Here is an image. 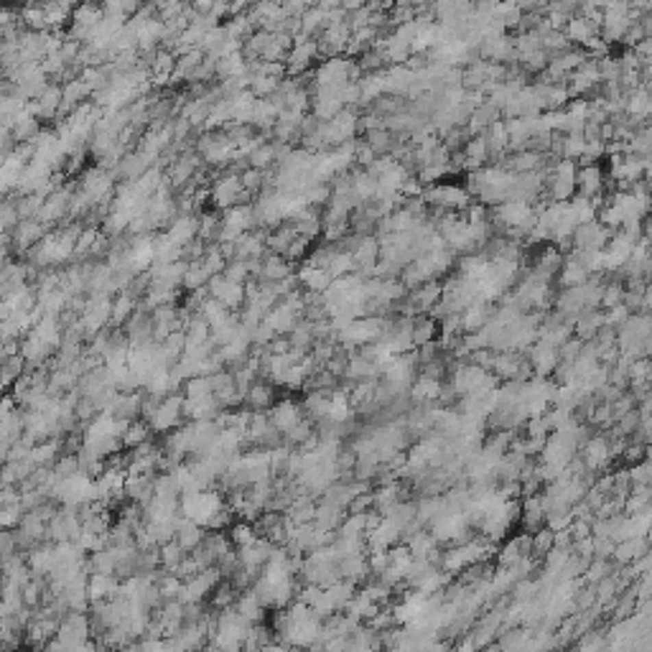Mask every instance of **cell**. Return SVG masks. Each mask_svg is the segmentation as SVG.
<instances>
[{
  "label": "cell",
  "instance_id": "1",
  "mask_svg": "<svg viewBox=\"0 0 652 652\" xmlns=\"http://www.w3.org/2000/svg\"><path fill=\"white\" fill-rule=\"evenodd\" d=\"M184 395H169L163 398V402L156 408L151 418H148V426L156 433H171V431L179 428V420L184 415Z\"/></svg>",
  "mask_w": 652,
  "mask_h": 652
},
{
  "label": "cell",
  "instance_id": "2",
  "mask_svg": "<svg viewBox=\"0 0 652 652\" xmlns=\"http://www.w3.org/2000/svg\"><path fill=\"white\" fill-rule=\"evenodd\" d=\"M268 415H270V423L276 426V431H280L283 436H286L293 426H298V423L304 420L301 408H298L293 400H278L276 405L268 411Z\"/></svg>",
  "mask_w": 652,
  "mask_h": 652
},
{
  "label": "cell",
  "instance_id": "3",
  "mask_svg": "<svg viewBox=\"0 0 652 652\" xmlns=\"http://www.w3.org/2000/svg\"><path fill=\"white\" fill-rule=\"evenodd\" d=\"M288 276H293V270H291V263H288L283 255H273L270 252L268 258L263 260V273H260V283H280V280H286Z\"/></svg>",
  "mask_w": 652,
  "mask_h": 652
},
{
  "label": "cell",
  "instance_id": "4",
  "mask_svg": "<svg viewBox=\"0 0 652 652\" xmlns=\"http://www.w3.org/2000/svg\"><path fill=\"white\" fill-rule=\"evenodd\" d=\"M426 199H431L436 206H464L466 204V194L459 186H448V184H438L426 194Z\"/></svg>",
  "mask_w": 652,
  "mask_h": 652
},
{
  "label": "cell",
  "instance_id": "5",
  "mask_svg": "<svg viewBox=\"0 0 652 652\" xmlns=\"http://www.w3.org/2000/svg\"><path fill=\"white\" fill-rule=\"evenodd\" d=\"M234 609H237V614L245 616L250 625H260L263 616H265V607L260 604V599L255 596L252 591H242L240 599H237V604H234Z\"/></svg>",
  "mask_w": 652,
  "mask_h": 652
},
{
  "label": "cell",
  "instance_id": "6",
  "mask_svg": "<svg viewBox=\"0 0 652 652\" xmlns=\"http://www.w3.org/2000/svg\"><path fill=\"white\" fill-rule=\"evenodd\" d=\"M245 402L252 408V413H268L276 402H273V387L268 383H255L245 395Z\"/></svg>",
  "mask_w": 652,
  "mask_h": 652
},
{
  "label": "cell",
  "instance_id": "7",
  "mask_svg": "<svg viewBox=\"0 0 652 652\" xmlns=\"http://www.w3.org/2000/svg\"><path fill=\"white\" fill-rule=\"evenodd\" d=\"M148 433H151V426H148V420H130V426H128L125 436H123V448H138L143 446L145 441H148Z\"/></svg>",
  "mask_w": 652,
  "mask_h": 652
},
{
  "label": "cell",
  "instance_id": "8",
  "mask_svg": "<svg viewBox=\"0 0 652 652\" xmlns=\"http://www.w3.org/2000/svg\"><path fill=\"white\" fill-rule=\"evenodd\" d=\"M227 538H230V543L240 551V548H245V545H250L252 540H258L260 535H258V530H255L252 522H245V520H242V522H234V525L230 527V535Z\"/></svg>",
  "mask_w": 652,
  "mask_h": 652
},
{
  "label": "cell",
  "instance_id": "9",
  "mask_svg": "<svg viewBox=\"0 0 652 652\" xmlns=\"http://www.w3.org/2000/svg\"><path fill=\"white\" fill-rule=\"evenodd\" d=\"M158 553H161V566H163V568H169V573L176 571L181 563H184V558L189 555L186 551H184V548L176 543V540H171V543L161 545V548H158Z\"/></svg>",
  "mask_w": 652,
  "mask_h": 652
},
{
  "label": "cell",
  "instance_id": "10",
  "mask_svg": "<svg viewBox=\"0 0 652 652\" xmlns=\"http://www.w3.org/2000/svg\"><path fill=\"white\" fill-rule=\"evenodd\" d=\"M56 454H59V444L56 441H41V444H36V446L31 448V461L41 469V466H49V464H56Z\"/></svg>",
  "mask_w": 652,
  "mask_h": 652
},
{
  "label": "cell",
  "instance_id": "11",
  "mask_svg": "<svg viewBox=\"0 0 652 652\" xmlns=\"http://www.w3.org/2000/svg\"><path fill=\"white\" fill-rule=\"evenodd\" d=\"M135 311V298L130 291H123V293L117 295L115 301H112V324H123L130 319V313Z\"/></svg>",
  "mask_w": 652,
  "mask_h": 652
},
{
  "label": "cell",
  "instance_id": "12",
  "mask_svg": "<svg viewBox=\"0 0 652 652\" xmlns=\"http://www.w3.org/2000/svg\"><path fill=\"white\" fill-rule=\"evenodd\" d=\"M579 184H581V191H583V197H591L594 191L599 189V184H601V176H599V169L594 166V169H583L579 176Z\"/></svg>",
  "mask_w": 652,
  "mask_h": 652
},
{
  "label": "cell",
  "instance_id": "13",
  "mask_svg": "<svg viewBox=\"0 0 652 652\" xmlns=\"http://www.w3.org/2000/svg\"><path fill=\"white\" fill-rule=\"evenodd\" d=\"M309 250H311V240L298 234V237L291 242V247H288L286 260H288V263H298V260H304L306 255H309Z\"/></svg>",
  "mask_w": 652,
  "mask_h": 652
},
{
  "label": "cell",
  "instance_id": "14",
  "mask_svg": "<svg viewBox=\"0 0 652 652\" xmlns=\"http://www.w3.org/2000/svg\"><path fill=\"white\" fill-rule=\"evenodd\" d=\"M117 652H143V644H138V642H130V644H125L123 650H117Z\"/></svg>",
  "mask_w": 652,
  "mask_h": 652
}]
</instances>
